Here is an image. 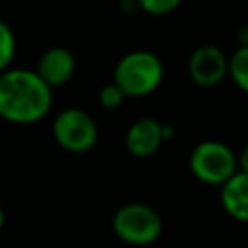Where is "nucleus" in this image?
<instances>
[{
    "mask_svg": "<svg viewBox=\"0 0 248 248\" xmlns=\"http://www.w3.org/2000/svg\"><path fill=\"white\" fill-rule=\"evenodd\" d=\"M52 107V89L35 70L8 68L0 74V118L12 124H35Z\"/></svg>",
    "mask_w": 248,
    "mask_h": 248,
    "instance_id": "f257e3e1",
    "label": "nucleus"
},
{
    "mask_svg": "<svg viewBox=\"0 0 248 248\" xmlns=\"http://www.w3.org/2000/svg\"><path fill=\"white\" fill-rule=\"evenodd\" d=\"M165 68L161 58L151 50H130L114 66L112 83L126 97L140 99L151 95L163 81Z\"/></svg>",
    "mask_w": 248,
    "mask_h": 248,
    "instance_id": "f03ea898",
    "label": "nucleus"
},
{
    "mask_svg": "<svg viewBox=\"0 0 248 248\" xmlns=\"http://www.w3.org/2000/svg\"><path fill=\"white\" fill-rule=\"evenodd\" d=\"M192 174L209 186H223L236 170V153L223 141L203 140L194 145L188 159Z\"/></svg>",
    "mask_w": 248,
    "mask_h": 248,
    "instance_id": "7ed1b4c3",
    "label": "nucleus"
},
{
    "mask_svg": "<svg viewBox=\"0 0 248 248\" xmlns=\"http://www.w3.org/2000/svg\"><path fill=\"white\" fill-rule=\"evenodd\" d=\"M114 234L132 246H149L163 232L161 215L147 203H126L116 209L112 217Z\"/></svg>",
    "mask_w": 248,
    "mask_h": 248,
    "instance_id": "20e7f679",
    "label": "nucleus"
},
{
    "mask_svg": "<svg viewBox=\"0 0 248 248\" xmlns=\"http://www.w3.org/2000/svg\"><path fill=\"white\" fill-rule=\"evenodd\" d=\"M54 141L70 153H85L95 147L99 140V128L95 118L78 107L60 110L52 122Z\"/></svg>",
    "mask_w": 248,
    "mask_h": 248,
    "instance_id": "39448f33",
    "label": "nucleus"
},
{
    "mask_svg": "<svg viewBox=\"0 0 248 248\" xmlns=\"http://www.w3.org/2000/svg\"><path fill=\"white\" fill-rule=\"evenodd\" d=\"M188 76L200 87H215L229 76V56L217 45H202L188 58Z\"/></svg>",
    "mask_w": 248,
    "mask_h": 248,
    "instance_id": "423d86ee",
    "label": "nucleus"
},
{
    "mask_svg": "<svg viewBox=\"0 0 248 248\" xmlns=\"http://www.w3.org/2000/svg\"><path fill=\"white\" fill-rule=\"evenodd\" d=\"M163 141H165L163 122H159L151 116L134 120L124 136L128 153L138 159H147V157L155 155L159 151V147L163 145Z\"/></svg>",
    "mask_w": 248,
    "mask_h": 248,
    "instance_id": "0eeeda50",
    "label": "nucleus"
},
{
    "mask_svg": "<svg viewBox=\"0 0 248 248\" xmlns=\"http://www.w3.org/2000/svg\"><path fill=\"white\" fill-rule=\"evenodd\" d=\"M35 72L50 89L60 87L72 79L76 72V58L66 46H50L41 54Z\"/></svg>",
    "mask_w": 248,
    "mask_h": 248,
    "instance_id": "6e6552de",
    "label": "nucleus"
},
{
    "mask_svg": "<svg viewBox=\"0 0 248 248\" xmlns=\"http://www.w3.org/2000/svg\"><path fill=\"white\" fill-rule=\"evenodd\" d=\"M219 200L229 217L240 223H248V174L236 170L221 186Z\"/></svg>",
    "mask_w": 248,
    "mask_h": 248,
    "instance_id": "1a4fd4ad",
    "label": "nucleus"
},
{
    "mask_svg": "<svg viewBox=\"0 0 248 248\" xmlns=\"http://www.w3.org/2000/svg\"><path fill=\"white\" fill-rule=\"evenodd\" d=\"M229 78L242 93L248 95V46H236L229 56Z\"/></svg>",
    "mask_w": 248,
    "mask_h": 248,
    "instance_id": "9d476101",
    "label": "nucleus"
},
{
    "mask_svg": "<svg viewBox=\"0 0 248 248\" xmlns=\"http://www.w3.org/2000/svg\"><path fill=\"white\" fill-rule=\"evenodd\" d=\"M16 48H17V41H16L12 27L0 19V74L6 72L10 64L14 62Z\"/></svg>",
    "mask_w": 248,
    "mask_h": 248,
    "instance_id": "9b49d317",
    "label": "nucleus"
},
{
    "mask_svg": "<svg viewBox=\"0 0 248 248\" xmlns=\"http://www.w3.org/2000/svg\"><path fill=\"white\" fill-rule=\"evenodd\" d=\"M124 99H126V95L122 93V89L116 85V83H107V85H103L101 87V91H99V105L103 107V108H107V110H116V108H120V105L124 103Z\"/></svg>",
    "mask_w": 248,
    "mask_h": 248,
    "instance_id": "f8f14e48",
    "label": "nucleus"
},
{
    "mask_svg": "<svg viewBox=\"0 0 248 248\" xmlns=\"http://www.w3.org/2000/svg\"><path fill=\"white\" fill-rule=\"evenodd\" d=\"M182 0H136L138 8L149 16H167L180 6Z\"/></svg>",
    "mask_w": 248,
    "mask_h": 248,
    "instance_id": "ddd939ff",
    "label": "nucleus"
},
{
    "mask_svg": "<svg viewBox=\"0 0 248 248\" xmlns=\"http://www.w3.org/2000/svg\"><path fill=\"white\" fill-rule=\"evenodd\" d=\"M236 167L240 172H246L248 174V143L240 149V153L236 155Z\"/></svg>",
    "mask_w": 248,
    "mask_h": 248,
    "instance_id": "4468645a",
    "label": "nucleus"
},
{
    "mask_svg": "<svg viewBox=\"0 0 248 248\" xmlns=\"http://www.w3.org/2000/svg\"><path fill=\"white\" fill-rule=\"evenodd\" d=\"M236 41H238V46H248V25H244V27L238 29Z\"/></svg>",
    "mask_w": 248,
    "mask_h": 248,
    "instance_id": "2eb2a0df",
    "label": "nucleus"
},
{
    "mask_svg": "<svg viewBox=\"0 0 248 248\" xmlns=\"http://www.w3.org/2000/svg\"><path fill=\"white\" fill-rule=\"evenodd\" d=\"M4 223H6V215H4V209H2V205H0V231H2Z\"/></svg>",
    "mask_w": 248,
    "mask_h": 248,
    "instance_id": "dca6fc26",
    "label": "nucleus"
}]
</instances>
